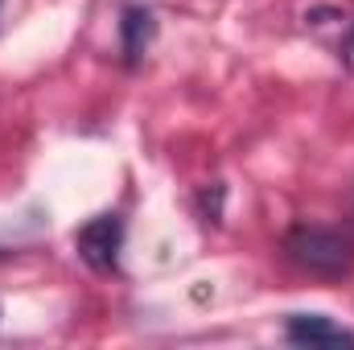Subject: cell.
Here are the masks:
<instances>
[{"mask_svg": "<svg viewBox=\"0 0 354 350\" xmlns=\"http://www.w3.org/2000/svg\"><path fill=\"white\" fill-rule=\"evenodd\" d=\"M284 338L292 347H326V350H354V334L346 326L330 322L326 313H288L284 322Z\"/></svg>", "mask_w": 354, "mask_h": 350, "instance_id": "cell-3", "label": "cell"}, {"mask_svg": "<svg viewBox=\"0 0 354 350\" xmlns=\"http://www.w3.org/2000/svg\"><path fill=\"white\" fill-rule=\"evenodd\" d=\"M153 37H157V17H153V8H145V4H124V12H120V50H124V62H128V66H136V62L149 54Z\"/></svg>", "mask_w": 354, "mask_h": 350, "instance_id": "cell-4", "label": "cell"}, {"mask_svg": "<svg viewBox=\"0 0 354 350\" xmlns=\"http://www.w3.org/2000/svg\"><path fill=\"white\" fill-rule=\"evenodd\" d=\"M75 248L87 268L95 272H115L120 268V252H124V214L107 210V214H95L87 219L79 231H75Z\"/></svg>", "mask_w": 354, "mask_h": 350, "instance_id": "cell-2", "label": "cell"}, {"mask_svg": "<svg viewBox=\"0 0 354 350\" xmlns=\"http://www.w3.org/2000/svg\"><path fill=\"white\" fill-rule=\"evenodd\" d=\"M342 62H346V66L354 71V29H351V37L342 42Z\"/></svg>", "mask_w": 354, "mask_h": 350, "instance_id": "cell-5", "label": "cell"}, {"mask_svg": "<svg viewBox=\"0 0 354 350\" xmlns=\"http://www.w3.org/2000/svg\"><path fill=\"white\" fill-rule=\"evenodd\" d=\"M280 248H284V260L292 268L322 276V280H342L354 272V239L346 231H334V227L297 223Z\"/></svg>", "mask_w": 354, "mask_h": 350, "instance_id": "cell-1", "label": "cell"}]
</instances>
